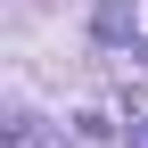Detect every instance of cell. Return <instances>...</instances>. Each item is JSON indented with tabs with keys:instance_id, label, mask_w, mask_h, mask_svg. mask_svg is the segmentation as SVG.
<instances>
[{
	"instance_id": "7a4b0ae2",
	"label": "cell",
	"mask_w": 148,
	"mask_h": 148,
	"mask_svg": "<svg viewBox=\"0 0 148 148\" xmlns=\"http://www.w3.org/2000/svg\"><path fill=\"white\" fill-rule=\"evenodd\" d=\"M132 140H140V148H148V115H140V123H132Z\"/></svg>"
},
{
	"instance_id": "6da1fadb",
	"label": "cell",
	"mask_w": 148,
	"mask_h": 148,
	"mask_svg": "<svg viewBox=\"0 0 148 148\" xmlns=\"http://www.w3.org/2000/svg\"><path fill=\"white\" fill-rule=\"evenodd\" d=\"M8 148H49V140L33 132V123H16V132H8Z\"/></svg>"
}]
</instances>
